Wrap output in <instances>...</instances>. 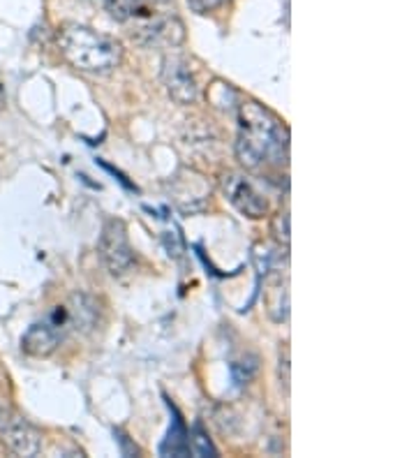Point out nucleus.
<instances>
[{"instance_id": "f8f14e48", "label": "nucleus", "mask_w": 416, "mask_h": 458, "mask_svg": "<svg viewBox=\"0 0 416 458\" xmlns=\"http://www.w3.org/2000/svg\"><path fill=\"white\" fill-rule=\"evenodd\" d=\"M105 3L111 19H116L121 23L130 21L139 10V0H105Z\"/></svg>"}, {"instance_id": "2eb2a0df", "label": "nucleus", "mask_w": 416, "mask_h": 458, "mask_svg": "<svg viewBox=\"0 0 416 458\" xmlns=\"http://www.w3.org/2000/svg\"><path fill=\"white\" fill-rule=\"evenodd\" d=\"M277 380L284 392H289V347H280V361H277Z\"/></svg>"}, {"instance_id": "9d476101", "label": "nucleus", "mask_w": 416, "mask_h": 458, "mask_svg": "<svg viewBox=\"0 0 416 458\" xmlns=\"http://www.w3.org/2000/svg\"><path fill=\"white\" fill-rule=\"evenodd\" d=\"M65 310L67 319H70V327L81 331V334L93 331L98 327V322H100V306L89 294H74Z\"/></svg>"}, {"instance_id": "4468645a", "label": "nucleus", "mask_w": 416, "mask_h": 458, "mask_svg": "<svg viewBox=\"0 0 416 458\" xmlns=\"http://www.w3.org/2000/svg\"><path fill=\"white\" fill-rule=\"evenodd\" d=\"M188 447H190V452L194 454V456H217V452L213 449L211 440L204 436V430H201L200 426H197V428L190 433Z\"/></svg>"}, {"instance_id": "f03ea898", "label": "nucleus", "mask_w": 416, "mask_h": 458, "mask_svg": "<svg viewBox=\"0 0 416 458\" xmlns=\"http://www.w3.org/2000/svg\"><path fill=\"white\" fill-rule=\"evenodd\" d=\"M58 49L79 72L109 74L123 63V47L116 38L81 23H65L58 30Z\"/></svg>"}, {"instance_id": "0eeeda50", "label": "nucleus", "mask_w": 416, "mask_h": 458, "mask_svg": "<svg viewBox=\"0 0 416 458\" xmlns=\"http://www.w3.org/2000/svg\"><path fill=\"white\" fill-rule=\"evenodd\" d=\"M162 84H165L169 98L178 105H192L200 96V86L190 70V63L178 54L165 56L162 61Z\"/></svg>"}, {"instance_id": "f257e3e1", "label": "nucleus", "mask_w": 416, "mask_h": 458, "mask_svg": "<svg viewBox=\"0 0 416 458\" xmlns=\"http://www.w3.org/2000/svg\"><path fill=\"white\" fill-rule=\"evenodd\" d=\"M289 132L271 109L255 100H245L239 106V137H236V160L248 172H259L267 165L287 163Z\"/></svg>"}, {"instance_id": "7ed1b4c3", "label": "nucleus", "mask_w": 416, "mask_h": 458, "mask_svg": "<svg viewBox=\"0 0 416 458\" xmlns=\"http://www.w3.org/2000/svg\"><path fill=\"white\" fill-rule=\"evenodd\" d=\"M220 185L229 204H232L241 216H245V218L259 220L268 213L267 195L252 183V179H250L248 174L225 172L222 174Z\"/></svg>"}, {"instance_id": "dca6fc26", "label": "nucleus", "mask_w": 416, "mask_h": 458, "mask_svg": "<svg viewBox=\"0 0 416 458\" xmlns=\"http://www.w3.org/2000/svg\"><path fill=\"white\" fill-rule=\"evenodd\" d=\"M227 3V0H188L190 10L197 12V14H208V12L217 10Z\"/></svg>"}, {"instance_id": "f3484780", "label": "nucleus", "mask_w": 416, "mask_h": 458, "mask_svg": "<svg viewBox=\"0 0 416 458\" xmlns=\"http://www.w3.org/2000/svg\"><path fill=\"white\" fill-rule=\"evenodd\" d=\"M149 3H156V5H162V3H169V0H149Z\"/></svg>"}, {"instance_id": "1a4fd4ad", "label": "nucleus", "mask_w": 416, "mask_h": 458, "mask_svg": "<svg viewBox=\"0 0 416 458\" xmlns=\"http://www.w3.org/2000/svg\"><path fill=\"white\" fill-rule=\"evenodd\" d=\"M264 306L273 322H287L289 318V280L283 271H271L264 290Z\"/></svg>"}, {"instance_id": "20e7f679", "label": "nucleus", "mask_w": 416, "mask_h": 458, "mask_svg": "<svg viewBox=\"0 0 416 458\" xmlns=\"http://www.w3.org/2000/svg\"><path fill=\"white\" fill-rule=\"evenodd\" d=\"M100 258L111 276L128 274L134 267V250L130 246L128 225L121 218H109L102 227Z\"/></svg>"}, {"instance_id": "ddd939ff", "label": "nucleus", "mask_w": 416, "mask_h": 458, "mask_svg": "<svg viewBox=\"0 0 416 458\" xmlns=\"http://www.w3.org/2000/svg\"><path fill=\"white\" fill-rule=\"evenodd\" d=\"M271 234L277 246L289 248V207L277 211L271 220Z\"/></svg>"}, {"instance_id": "39448f33", "label": "nucleus", "mask_w": 416, "mask_h": 458, "mask_svg": "<svg viewBox=\"0 0 416 458\" xmlns=\"http://www.w3.org/2000/svg\"><path fill=\"white\" fill-rule=\"evenodd\" d=\"M67 329H70L67 310L65 308H55L45 322H38V325H33L23 334L21 350L38 359L51 357L63 343V338H65Z\"/></svg>"}, {"instance_id": "6e6552de", "label": "nucleus", "mask_w": 416, "mask_h": 458, "mask_svg": "<svg viewBox=\"0 0 416 458\" xmlns=\"http://www.w3.org/2000/svg\"><path fill=\"white\" fill-rule=\"evenodd\" d=\"M0 437L17 456H38L42 449V433L17 412H7L3 417Z\"/></svg>"}, {"instance_id": "423d86ee", "label": "nucleus", "mask_w": 416, "mask_h": 458, "mask_svg": "<svg viewBox=\"0 0 416 458\" xmlns=\"http://www.w3.org/2000/svg\"><path fill=\"white\" fill-rule=\"evenodd\" d=\"M130 35L141 47H178L183 45L185 26L178 17L160 14V17H149L134 23V30Z\"/></svg>"}, {"instance_id": "9b49d317", "label": "nucleus", "mask_w": 416, "mask_h": 458, "mask_svg": "<svg viewBox=\"0 0 416 458\" xmlns=\"http://www.w3.org/2000/svg\"><path fill=\"white\" fill-rule=\"evenodd\" d=\"M257 370H259V359L255 357V354H248L245 359H241V361H233L232 366V373H233V380H236V385H248V382H252V377L257 375Z\"/></svg>"}]
</instances>
